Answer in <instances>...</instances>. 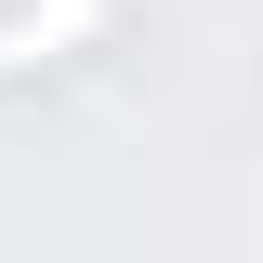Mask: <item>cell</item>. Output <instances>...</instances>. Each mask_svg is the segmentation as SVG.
<instances>
[{
	"label": "cell",
	"mask_w": 263,
	"mask_h": 263,
	"mask_svg": "<svg viewBox=\"0 0 263 263\" xmlns=\"http://www.w3.org/2000/svg\"><path fill=\"white\" fill-rule=\"evenodd\" d=\"M92 13H105V0H27V13L0 27V79H13V66H40V53H53V40H79V27H92Z\"/></svg>",
	"instance_id": "6da1fadb"
}]
</instances>
